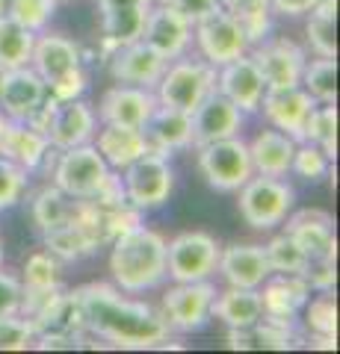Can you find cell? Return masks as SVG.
Instances as JSON below:
<instances>
[{
	"label": "cell",
	"instance_id": "obj_11",
	"mask_svg": "<svg viewBox=\"0 0 340 354\" xmlns=\"http://www.w3.org/2000/svg\"><path fill=\"white\" fill-rule=\"evenodd\" d=\"M193 41H195V48H199V57L204 62H211L213 68L243 57L251 48L243 24H240L231 12H225V9H216L213 15H207L199 24H193Z\"/></svg>",
	"mask_w": 340,
	"mask_h": 354
},
{
	"label": "cell",
	"instance_id": "obj_25",
	"mask_svg": "<svg viewBox=\"0 0 340 354\" xmlns=\"http://www.w3.org/2000/svg\"><path fill=\"white\" fill-rule=\"evenodd\" d=\"M0 157L12 160L27 174H33L53 157V148H51L48 136L39 127L27 124V121H3V133H0Z\"/></svg>",
	"mask_w": 340,
	"mask_h": 354
},
{
	"label": "cell",
	"instance_id": "obj_22",
	"mask_svg": "<svg viewBox=\"0 0 340 354\" xmlns=\"http://www.w3.org/2000/svg\"><path fill=\"white\" fill-rule=\"evenodd\" d=\"M314 106V97L302 86H284V88H267L260 97L258 113H263L269 127L287 133L296 142H302V127Z\"/></svg>",
	"mask_w": 340,
	"mask_h": 354
},
{
	"label": "cell",
	"instance_id": "obj_8",
	"mask_svg": "<svg viewBox=\"0 0 340 354\" xmlns=\"http://www.w3.org/2000/svg\"><path fill=\"white\" fill-rule=\"evenodd\" d=\"M33 127H39L45 133L53 151L78 148V145L92 142L98 130V113L83 97H74V101H57V97H51L48 106L33 121Z\"/></svg>",
	"mask_w": 340,
	"mask_h": 354
},
{
	"label": "cell",
	"instance_id": "obj_19",
	"mask_svg": "<svg viewBox=\"0 0 340 354\" xmlns=\"http://www.w3.org/2000/svg\"><path fill=\"white\" fill-rule=\"evenodd\" d=\"M216 92L225 95L240 113L251 115V113H258L260 97L267 92V83H263V74L258 71L255 59L249 53H243V57L216 68Z\"/></svg>",
	"mask_w": 340,
	"mask_h": 354
},
{
	"label": "cell",
	"instance_id": "obj_49",
	"mask_svg": "<svg viewBox=\"0 0 340 354\" xmlns=\"http://www.w3.org/2000/svg\"><path fill=\"white\" fill-rule=\"evenodd\" d=\"M0 74H3V68H0Z\"/></svg>",
	"mask_w": 340,
	"mask_h": 354
},
{
	"label": "cell",
	"instance_id": "obj_50",
	"mask_svg": "<svg viewBox=\"0 0 340 354\" xmlns=\"http://www.w3.org/2000/svg\"><path fill=\"white\" fill-rule=\"evenodd\" d=\"M57 3H60V0H57Z\"/></svg>",
	"mask_w": 340,
	"mask_h": 354
},
{
	"label": "cell",
	"instance_id": "obj_16",
	"mask_svg": "<svg viewBox=\"0 0 340 354\" xmlns=\"http://www.w3.org/2000/svg\"><path fill=\"white\" fill-rule=\"evenodd\" d=\"M284 230L296 239L308 260H334L337 263V236L334 218L325 209H296L284 218Z\"/></svg>",
	"mask_w": 340,
	"mask_h": 354
},
{
	"label": "cell",
	"instance_id": "obj_47",
	"mask_svg": "<svg viewBox=\"0 0 340 354\" xmlns=\"http://www.w3.org/2000/svg\"><path fill=\"white\" fill-rule=\"evenodd\" d=\"M3 121H6V118H3V115H0V133H3Z\"/></svg>",
	"mask_w": 340,
	"mask_h": 354
},
{
	"label": "cell",
	"instance_id": "obj_39",
	"mask_svg": "<svg viewBox=\"0 0 340 354\" xmlns=\"http://www.w3.org/2000/svg\"><path fill=\"white\" fill-rule=\"evenodd\" d=\"M332 162L334 160H328L323 148L311 145V142H299L290 162V174H296L305 183H320L323 177L332 174Z\"/></svg>",
	"mask_w": 340,
	"mask_h": 354
},
{
	"label": "cell",
	"instance_id": "obj_23",
	"mask_svg": "<svg viewBox=\"0 0 340 354\" xmlns=\"http://www.w3.org/2000/svg\"><path fill=\"white\" fill-rule=\"evenodd\" d=\"M216 272L222 274L228 286H243V290H258L272 274L267 251L258 242H231V245L219 248Z\"/></svg>",
	"mask_w": 340,
	"mask_h": 354
},
{
	"label": "cell",
	"instance_id": "obj_3",
	"mask_svg": "<svg viewBox=\"0 0 340 354\" xmlns=\"http://www.w3.org/2000/svg\"><path fill=\"white\" fill-rule=\"evenodd\" d=\"M296 207V189L284 177L251 174L237 189V209L251 230H276Z\"/></svg>",
	"mask_w": 340,
	"mask_h": 354
},
{
	"label": "cell",
	"instance_id": "obj_32",
	"mask_svg": "<svg viewBox=\"0 0 340 354\" xmlns=\"http://www.w3.org/2000/svg\"><path fill=\"white\" fill-rule=\"evenodd\" d=\"M74 204H78V198L65 195L53 183H48V186H42V189L33 195L30 218H33V225L39 227V234H42V230H48V227H53V225H60V221L69 218Z\"/></svg>",
	"mask_w": 340,
	"mask_h": 354
},
{
	"label": "cell",
	"instance_id": "obj_12",
	"mask_svg": "<svg viewBox=\"0 0 340 354\" xmlns=\"http://www.w3.org/2000/svg\"><path fill=\"white\" fill-rule=\"evenodd\" d=\"M51 92L48 83L30 68V65H18V68H3L0 74V115L6 121H33L48 106Z\"/></svg>",
	"mask_w": 340,
	"mask_h": 354
},
{
	"label": "cell",
	"instance_id": "obj_2",
	"mask_svg": "<svg viewBox=\"0 0 340 354\" xmlns=\"http://www.w3.org/2000/svg\"><path fill=\"white\" fill-rule=\"evenodd\" d=\"M109 278L127 295H145L166 281V239L148 225H134L109 242Z\"/></svg>",
	"mask_w": 340,
	"mask_h": 354
},
{
	"label": "cell",
	"instance_id": "obj_26",
	"mask_svg": "<svg viewBox=\"0 0 340 354\" xmlns=\"http://www.w3.org/2000/svg\"><path fill=\"white\" fill-rule=\"evenodd\" d=\"M142 133H145L148 151H157L163 157H172L178 151L193 148L190 113H181V109H172L163 104L154 106V113L142 124Z\"/></svg>",
	"mask_w": 340,
	"mask_h": 354
},
{
	"label": "cell",
	"instance_id": "obj_9",
	"mask_svg": "<svg viewBox=\"0 0 340 354\" xmlns=\"http://www.w3.org/2000/svg\"><path fill=\"white\" fill-rule=\"evenodd\" d=\"M216 298V286L211 281H186L175 283L160 295V316L172 334H195L211 322V304Z\"/></svg>",
	"mask_w": 340,
	"mask_h": 354
},
{
	"label": "cell",
	"instance_id": "obj_46",
	"mask_svg": "<svg viewBox=\"0 0 340 354\" xmlns=\"http://www.w3.org/2000/svg\"><path fill=\"white\" fill-rule=\"evenodd\" d=\"M316 3H320V0H269L272 12L284 15V18H302L305 12H311Z\"/></svg>",
	"mask_w": 340,
	"mask_h": 354
},
{
	"label": "cell",
	"instance_id": "obj_27",
	"mask_svg": "<svg viewBox=\"0 0 340 354\" xmlns=\"http://www.w3.org/2000/svg\"><path fill=\"white\" fill-rule=\"evenodd\" d=\"M296 142L287 133H281L276 127H263L255 133V139L249 142V157H251V169L255 174H269V177H287L290 174V162L296 153Z\"/></svg>",
	"mask_w": 340,
	"mask_h": 354
},
{
	"label": "cell",
	"instance_id": "obj_28",
	"mask_svg": "<svg viewBox=\"0 0 340 354\" xmlns=\"http://www.w3.org/2000/svg\"><path fill=\"white\" fill-rule=\"evenodd\" d=\"M92 145L113 171H122L125 165H130L148 151L145 133L139 127H122V124H98Z\"/></svg>",
	"mask_w": 340,
	"mask_h": 354
},
{
	"label": "cell",
	"instance_id": "obj_7",
	"mask_svg": "<svg viewBox=\"0 0 340 354\" xmlns=\"http://www.w3.org/2000/svg\"><path fill=\"white\" fill-rule=\"evenodd\" d=\"M195 162H199L204 183L216 192H237L255 174L249 157V142L243 136H228L199 145L195 148Z\"/></svg>",
	"mask_w": 340,
	"mask_h": 354
},
{
	"label": "cell",
	"instance_id": "obj_48",
	"mask_svg": "<svg viewBox=\"0 0 340 354\" xmlns=\"http://www.w3.org/2000/svg\"><path fill=\"white\" fill-rule=\"evenodd\" d=\"M0 266H3V248H0Z\"/></svg>",
	"mask_w": 340,
	"mask_h": 354
},
{
	"label": "cell",
	"instance_id": "obj_38",
	"mask_svg": "<svg viewBox=\"0 0 340 354\" xmlns=\"http://www.w3.org/2000/svg\"><path fill=\"white\" fill-rule=\"evenodd\" d=\"M263 251H267V263L272 272H281V274H302L305 263H308V257H305V251L296 245V239L284 230V234H276L267 245H263Z\"/></svg>",
	"mask_w": 340,
	"mask_h": 354
},
{
	"label": "cell",
	"instance_id": "obj_4",
	"mask_svg": "<svg viewBox=\"0 0 340 354\" xmlns=\"http://www.w3.org/2000/svg\"><path fill=\"white\" fill-rule=\"evenodd\" d=\"M109 177H113V169L104 162V157L95 151L92 142L53 153L51 183L71 198L92 201V198L107 186Z\"/></svg>",
	"mask_w": 340,
	"mask_h": 354
},
{
	"label": "cell",
	"instance_id": "obj_17",
	"mask_svg": "<svg viewBox=\"0 0 340 354\" xmlns=\"http://www.w3.org/2000/svg\"><path fill=\"white\" fill-rule=\"evenodd\" d=\"M30 68L36 71L51 88L53 83H60L62 77L83 68V50L74 39L42 30V32H36V41H33Z\"/></svg>",
	"mask_w": 340,
	"mask_h": 354
},
{
	"label": "cell",
	"instance_id": "obj_13",
	"mask_svg": "<svg viewBox=\"0 0 340 354\" xmlns=\"http://www.w3.org/2000/svg\"><path fill=\"white\" fill-rule=\"evenodd\" d=\"M249 57L255 59L258 71L263 74V83L267 88H284V86H299L305 62H308V53H305L302 44H296L287 36H269L255 41L249 48Z\"/></svg>",
	"mask_w": 340,
	"mask_h": 354
},
{
	"label": "cell",
	"instance_id": "obj_40",
	"mask_svg": "<svg viewBox=\"0 0 340 354\" xmlns=\"http://www.w3.org/2000/svg\"><path fill=\"white\" fill-rule=\"evenodd\" d=\"M53 12H57V0H9L6 6V15L15 18L30 32L48 30Z\"/></svg>",
	"mask_w": 340,
	"mask_h": 354
},
{
	"label": "cell",
	"instance_id": "obj_43",
	"mask_svg": "<svg viewBox=\"0 0 340 354\" xmlns=\"http://www.w3.org/2000/svg\"><path fill=\"white\" fill-rule=\"evenodd\" d=\"M21 295H24V286L21 278H15L12 272H6L0 266V316H12L21 310Z\"/></svg>",
	"mask_w": 340,
	"mask_h": 354
},
{
	"label": "cell",
	"instance_id": "obj_33",
	"mask_svg": "<svg viewBox=\"0 0 340 354\" xmlns=\"http://www.w3.org/2000/svg\"><path fill=\"white\" fill-rule=\"evenodd\" d=\"M21 286H24V292L57 290V286H62V263L48 248L33 251L24 260V269H21Z\"/></svg>",
	"mask_w": 340,
	"mask_h": 354
},
{
	"label": "cell",
	"instance_id": "obj_10",
	"mask_svg": "<svg viewBox=\"0 0 340 354\" xmlns=\"http://www.w3.org/2000/svg\"><path fill=\"white\" fill-rule=\"evenodd\" d=\"M219 242L207 230H184L166 242V278L175 283L211 281L216 274Z\"/></svg>",
	"mask_w": 340,
	"mask_h": 354
},
{
	"label": "cell",
	"instance_id": "obj_15",
	"mask_svg": "<svg viewBox=\"0 0 340 354\" xmlns=\"http://www.w3.org/2000/svg\"><path fill=\"white\" fill-rule=\"evenodd\" d=\"M166 62L154 48H148L142 39L127 41L122 48H113L107 53V71L113 83H127V86H142L154 88L157 80L166 71Z\"/></svg>",
	"mask_w": 340,
	"mask_h": 354
},
{
	"label": "cell",
	"instance_id": "obj_24",
	"mask_svg": "<svg viewBox=\"0 0 340 354\" xmlns=\"http://www.w3.org/2000/svg\"><path fill=\"white\" fill-rule=\"evenodd\" d=\"M258 292H260L263 316L267 319H276V322H296L314 290L308 286V281H305L302 274L272 272L269 278L258 286Z\"/></svg>",
	"mask_w": 340,
	"mask_h": 354
},
{
	"label": "cell",
	"instance_id": "obj_29",
	"mask_svg": "<svg viewBox=\"0 0 340 354\" xmlns=\"http://www.w3.org/2000/svg\"><path fill=\"white\" fill-rule=\"evenodd\" d=\"M211 319L222 322L228 330L249 328L263 319V304L258 290H243V286H228L216 290V298L211 304Z\"/></svg>",
	"mask_w": 340,
	"mask_h": 354
},
{
	"label": "cell",
	"instance_id": "obj_31",
	"mask_svg": "<svg viewBox=\"0 0 340 354\" xmlns=\"http://www.w3.org/2000/svg\"><path fill=\"white\" fill-rule=\"evenodd\" d=\"M302 325L314 339H337V301L334 290H316L302 307Z\"/></svg>",
	"mask_w": 340,
	"mask_h": 354
},
{
	"label": "cell",
	"instance_id": "obj_37",
	"mask_svg": "<svg viewBox=\"0 0 340 354\" xmlns=\"http://www.w3.org/2000/svg\"><path fill=\"white\" fill-rule=\"evenodd\" d=\"M299 86L314 97V104H337V59L334 57L308 59Z\"/></svg>",
	"mask_w": 340,
	"mask_h": 354
},
{
	"label": "cell",
	"instance_id": "obj_14",
	"mask_svg": "<svg viewBox=\"0 0 340 354\" xmlns=\"http://www.w3.org/2000/svg\"><path fill=\"white\" fill-rule=\"evenodd\" d=\"M157 106L154 88L142 86H127V83H113L104 88L101 101H98V124H122V127H139L148 121V115Z\"/></svg>",
	"mask_w": 340,
	"mask_h": 354
},
{
	"label": "cell",
	"instance_id": "obj_21",
	"mask_svg": "<svg viewBox=\"0 0 340 354\" xmlns=\"http://www.w3.org/2000/svg\"><path fill=\"white\" fill-rule=\"evenodd\" d=\"M101 12V48L109 53L127 41H136L154 0H95Z\"/></svg>",
	"mask_w": 340,
	"mask_h": 354
},
{
	"label": "cell",
	"instance_id": "obj_45",
	"mask_svg": "<svg viewBox=\"0 0 340 354\" xmlns=\"http://www.w3.org/2000/svg\"><path fill=\"white\" fill-rule=\"evenodd\" d=\"M86 88H89V74H86L83 68H78L69 77H62L60 83H53L48 92H51V97H57V101H74V97L86 95Z\"/></svg>",
	"mask_w": 340,
	"mask_h": 354
},
{
	"label": "cell",
	"instance_id": "obj_42",
	"mask_svg": "<svg viewBox=\"0 0 340 354\" xmlns=\"http://www.w3.org/2000/svg\"><path fill=\"white\" fill-rule=\"evenodd\" d=\"M36 342V330H33L30 319L21 313L0 316V351H27Z\"/></svg>",
	"mask_w": 340,
	"mask_h": 354
},
{
	"label": "cell",
	"instance_id": "obj_34",
	"mask_svg": "<svg viewBox=\"0 0 340 354\" xmlns=\"http://www.w3.org/2000/svg\"><path fill=\"white\" fill-rule=\"evenodd\" d=\"M302 142L323 148L328 160L337 157V104H314L302 127Z\"/></svg>",
	"mask_w": 340,
	"mask_h": 354
},
{
	"label": "cell",
	"instance_id": "obj_1",
	"mask_svg": "<svg viewBox=\"0 0 340 354\" xmlns=\"http://www.w3.org/2000/svg\"><path fill=\"white\" fill-rule=\"evenodd\" d=\"M71 292L78 298L86 337L113 348H157L172 337L154 304L127 295L113 283L92 281Z\"/></svg>",
	"mask_w": 340,
	"mask_h": 354
},
{
	"label": "cell",
	"instance_id": "obj_35",
	"mask_svg": "<svg viewBox=\"0 0 340 354\" xmlns=\"http://www.w3.org/2000/svg\"><path fill=\"white\" fill-rule=\"evenodd\" d=\"M219 6H222L225 12H231L240 24H243L251 44L267 39L272 32V18H276V12H272L269 0H219Z\"/></svg>",
	"mask_w": 340,
	"mask_h": 354
},
{
	"label": "cell",
	"instance_id": "obj_41",
	"mask_svg": "<svg viewBox=\"0 0 340 354\" xmlns=\"http://www.w3.org/2000/svg\"><path fill=\"white\" fill-rule=\"evenodd\" d=\"M27 183H30V174L21 169V165L0 157V213L12 209L18 201H24Z\"/></svg>",
	"mask_w": 340,
	"mask_h": 354
},
{
	"label": "cell",
	"instance_id": "obj_5",
	"mask_svg": "<svg viewBox=\"0 0 340 354\" xmlns=\"http://www.w3.org/2000/svg\"><path fill=\"white\" fill-rule=\"evenodd\" d=\"M216 88V68L211 62L178 57L166 62V71L154 86L157 104L181 109V113H193L207 95Z\"/></svg>",
	"mask_w": 340,
	"mask_h": 354
},
{
	"label": "cell",
	"instance_id": "obj_30",
	"mask_svg": "<svg viewBox=\"0 0 340 354\" xmlns=\"http://www.w3.org/2000/svg\"><path fill=\"white\" fill-rule=\"evenodd\" d=\"M305 36L314 57L337 59V0H320L311 12H305Z\"/></svg>",
	"mask_w": 340,
	"mask_h": 354
},
{
	"label": "cell",
	"instance_id": "obj_20",
	"mask_svg": "<svg viewBox=\"0 0 340 354\" xmlns=\"http://www.w3.org/2000/svg\"><path fill=\"white\" fill-rule=\"evenodd\" d=\"M139 39L145 41L148 48H154L163 59H178L193 44V24L186 18H181L175 9L154 0V6H151L145 15Z\"/></svg>",
	"mask_w": 340,
	"mask_h": 354
},
{
	"label": "cell",
	"instance_id": "obj_18",
	"mask_svg": "<svg viewBox=\"0 0 340 354\" xmlns=\"http://www.w3.org/2000/svg\"><path fill=\"white\" fill-rule=\"evenodd\" d=\"M243 121H246V113H240V109L228 101L225 95H219L213 88V92L190 113L193 148L207 145V142L228 139V136H240Z\"/></svg>",
	"mask_w": 340,
	"mask_h": 354
},
{
	"label": "cell",
	"instance_id": "obj_44",
	"mask_svg": "<svg viewBox=\"0 0 340 354\" xmlns=\"http://www.w3.org/2000/svg\"><path fill=\"white\" fill-rule=\"evenodd\" d=\"M157 3L175 9V12H178L181 18H186L190 24H199L202 18L213 15L216 9H222L219 6V0H157Z\"/></svg>",
	"mask_w": 340,
	"mask_h": 354
},
{
	"label": "cell",
	"instance_id": "obj_6",
	"mask_svg": "<svg viewBox=\"0 0 340 354\" xmlns=\"http://www.w3.org/2000/svg\"><path fill=\"white\" fill-rule=\"evenodd\" d=\"M118 177H122V189L127 195V204L139 209V213L160 209L172 198V189H175L172 162H169V157H163L157 151H145L130 165H125V169L118 171Z\"/></svg>",
	"mask_w": 340,
	"mask_h": 354
},
{
	"label": "cell",
	"instance_id": "obj_36",
	"mask_svg": "<svg viewBox=\"0 0 340 354\" xmlns=\"http://www.w3.org/2000/svg\"><path fill=\"white\" fill-rule=\"evenodd\" d=\"M33 41L36 32L21 27L15 18L0 15V68H18V65H30Z\"/></svg>",
	"mask_w": 340,
	"mask_h": 354
}]
</instances>
